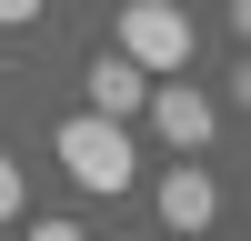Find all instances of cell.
I'll return each instance as SVG.
<instances>
[{
  "mask_svg": "<svg viewBox=\"0 0 251 241\" xmlns=\"http://www.w3.org/2000/svg\"><path fill=\"white\" fill-rule=\"evenodd\" d=\"M141 91H151V71H141V60H91V111H111V120H131L141 111Z\"/></svg>",
  "mask_w": 251,
  "mask_h": 241,
  "instance_id": "obj_5",
  "label": "cell"
},
{
  "mask_svg": "<svg viewBox=\"0 0 251 241\" xmlns=\"http://www.w3.org/2000/svg\"><path fill=\"white\" fill-rule=\"evenodd\" d=\"M40 20V0H0V30H30Z\"/></svg>",
  "mask_w": 251,
  "mask_h": 241,
  "instance_id": "obj_7",
  "label": "cell"
},
{
  "mask_svg": "<svg viewBox=\"0 0 251 241\" xmlns=\"http://www.w3.org/2000/svg\"><path fill=\"white\" fill-rule=\"evenodd\" d=\"M211 171H201V161H171V171H161V221H171V231H211Z\"/></svg>",
  "mask_w": 251,
  "mask_h": 241,
  "instance_id": "obj_4",
  "label": "cell"
},
{
  "mask_svg": "<svg viewBox=\"0 0 251 241\" xmlns=\"http://www.w3.org/2000/svg\"><path fill=\"white\" fill-rule=\"evenodd\" d=\"M121 60H141V71H191V10H171V0H121Z\"/></svg>",
  "mask_w": 251,
  "mask_h": 241,
  "instance_id": "obj_2",
  "label": "cell"
},
{
  "mask_svg": "<svg viewBox=\"0 0 251 241\" xmlns=\"http://www.w3.org/2000/svg\"><path fill=\"white\" fill-rule=\"evenodd\" d=\"M60 171H71L80 191H131V181H141V141H131V120L80 111L71 131H60Z\"/></svg>",
  "mask_w": 251,
  "mask_h": 241,
  "instance_id": "obj_1",
  "label": "cell"
},
{
  "mask_svg": "<svg viewBox=\"0 0 251 241\" xmlns=\"http://www.w3.org/2000/svg\"><path fill=\"white\" fill-rule=\"evenodd\" d=\"M151 131L171 141V151H201V141H211V91H191V80H171V71H151Z\"/></svg>",
  "mask_w": 251,
  "mask_h": 241,
  "instance_id": "obj_3",
  "label": "cell"
},
{
  "mask_svg": "<svg viewBox=\"0 0 251 241\" xmlns=\"http://www.w3.org/2000/svg\"><path fill=\"white\" fill-rule=\"evenodd\" d=\"M20 211H30V181H20V161L0 151V221H20Z\"/></svg>",
  "mask_w": 251,
  "mask_h": 241,
  "instance_id": "obj_6",
  "label": "cell"
}]
</instances>
